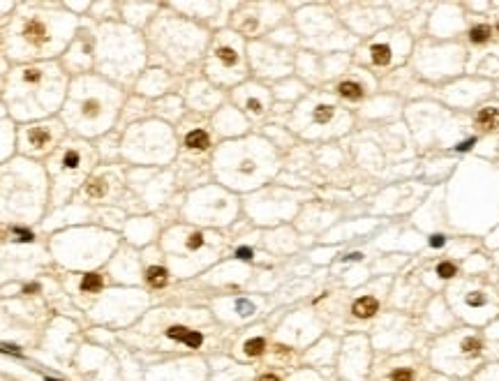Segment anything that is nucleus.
Instances as JSON below:
<instances>
[{"mask_svg": "<svg viewBox=\"0 0 499 381\" xmlns=\"http://www.w3.org/2000/svg\"><path fill=\"white\" fill-rule=\"evenodd\" d=\"M143 282L150 289H164L169 284V268L164 264H146L143 266Z\"/></svg>", "mask_w": 499, "mask_h": 381, "instance_id": "5701e85b", "label": "nucleus"}, {"mask_svg": "<svg viewBox=\"0 0 499 381\" xmlns=\"http://www.w3.org/2000/svg\"><path fill=\"white\" fill-rule=\"evenodd\" d=\"M236 104L252 121H261L271 113V95H268L266 88L257 84H247L236 90Z\"/></svg>", "mask_w": 499, "mask_h": 381, "instance_id": "dca6fc26", "label": "nucleus"}, {"mask_svg": "<svg viewBox=\"0 0 499 381\" xmlns=\"http://www.w3.org/2000/svg\"><path fill=\"white\" fill-rule=\"evenodd\" d=\"M497 28H499V26H497Z\"/></svg>", "mask_w": 499, "mask_h": 381, "instance_id": "4c0bfd02", "label": "nucleus"}, {"mask_svg": "<svg viewBox=\"0 0 499 381\" xmlns=\"http://www.w3.org/2000/svg\"><path fill=\"white\" fill-rule=\"evenodd\" d=\"M180 150L192 159L206 157L213 150V132L203 121H189L180 136Z\"/></svg>", "mask_w": 499, "mask_h": 381, "instance_id": "2eb2a0df", "label": "nucleus"}, {"mask_svg": "<svg viewBox=\"0 0 499 381\" xmlns=\"http://www.w3.org/2000/svg\"><path fill=\"white\" fill-rule=\"evenodd\" d=\"M388 381H416V370L414 367H395V370L388 374Z\"/></svg>", "mask_w": 499, "mask_h": 381, "instance_id": "c756f323", "label": "nucleus"}, {"mask_svg": "<svg viewBox=\"0 0 499 381\" xmlns=\"http://www.w3.org/2000/svg\"><path fill=\"white\" fill-rule=\"evenodd\" d=\"M125 194H127V173L120 171L118 164H100L72 201H79L88 208L106 206L111 210L113 206L123 204Z\"/></svg>", "mask_w": 499, "mask_h": 381, "instance_id": "1a4fd4ad", "label": "nucleus"}, {"mask_svg": "<svg viewBox=\"0 0 499 381\" xmlns=\"http://www.w3.org/2000/svg\"><path fill=\"white\" fill-rule=\"evenodd\" d=\"M69 136L67 127L58 116L44 118V121L26 123L21 125L16 136V146L21 155L30 159H49L58 150V146Z\"/></svg>", "mask_w": 499, "mask_h": 381, "instance_id": "9d476101", "label": "nucleus"}, {"mask_svg": "<svg viewBox=\"0 0 499 381\" xmlns=\"http://www.w3.org/2000/svg\"><path fill=\"white\" fill-rule=\"evenodd\" d=\"M162 339L166 344L194 351L206 344V333L192 324H185V321H166V324H162Z\"/></svg>", "mask_w": 499, "mask_h": 381, "instance_id": "f3484780", "label": "nucleus"}, {"mask_svg": "<svg viewBox=\"0 0 499 381\" xmlns=\"http://www.w3.org/2000/svg\"><path fill=\"white\" fill-rule=\"evenodd\" d=\"M127 90L111 84L97 72L69 81V90L58 118L72 136L95 144L118 127Z\"/></svg>", "mask_w": 499, "mask_h": 381, "instance_id": "f03ea898", "label": "nucleus"}, {"mask_svg": "<svg viewBox=\"0 0 499 381\" xmlns=\"http://www.w3.org/2000/svg\"><path fill=\"white\" fill-rule=\"evenodd\" d=\"M250 65L261 76H282L291 70V58L277 47L268 44H254L250 49Z\"/></svg>", "mask_w": 499, "mask_h": 381, "instance_id": "ddd939ff", "label": "nucleus"}, {"mask_svg": "<svg viewBox=\"0 0 499 381\" xmlns=\"http://www.w3.org/2000/svg\"><path fill=\"white\" fill-rule=\"evenodd\" d=\"M370 56H372V63H377V65H383V63L391 61L388 47H383V44H374V47L370 49Z\"/></svg>", "mask_w": 499, "mask_h": 381, "instance_id": "7c9ffc66", "label": "nucleus"}, {"mask_svg": "<svg viewBox=\"0 0 499 381\" xmlns=\"http://www.w3.org/2000/svg\"><path fill=\"white\" fill-rule=\"evenodd\" d=\"M257 381H282L277 374H273V372H268V374H261Z\"/></svg>", "mask_w": 499, "mask_h": 381, "instance_id": "f704fd0d", "label": "nucleus"}, {"mask_svg": "<svg viewBox=\"0 0 499 381\" xmlns=\"http://www.w3.org/2000/svg\"><path fill=\"white\" fill-rule=\"evenodd\" d=\"M203 70L208 79L220 86L240 84L247 74V53H245L243 37L234 30L217 33L206 51Z\"/></svg>", "mask_w": 499, "mask_h": 381, "instance_id": "6e6552de", "label": "nucleus"}, {"mask_svg": "<svg viewBox=\"0 0 499 381\" xmlns=\"http://www.w3.org/2000/svg\"><path fill=\"white\" fill-rule=\"evenodd\" d=\"M442 243H444V240H442V236H434V238H432V245H434V247H439Z\"/></svg>", "mask_w": 499, "mask_h": 381, "instance_id": "e433bc0d", "label": "nucleus"}, {"mask_svg": "<svg viewBox=\"0 0 499 381\" xmlns=\"http://www.w3.org/2000/svg\"><path fill=\"white\" fill-rule=\"evenodd\" d=\"M467 303L471 307H478V305H483V296H467Z\"/></svg>", "mask_w": 499, "mask_h": 381, "instance_id": "72a5a7b5", "label": "nucleus"}, {"mask_svg": "<svg viewBox=\"0 0 499 381\" xmlns=\"http://www.w3.org/2000/svg\"><path fill=\"white\" fill-rule=\"evenodd\" d=\"M337 118V107L326 99H317V102H308L300 107V111L296 113V130H300L303 134H312L317 130H331L335 125Z\"/></svg>", "mask_w": 499, "mask_h": 381, "instance_id": "f8f14e48", "label": "nucleus"}, {"mask_svg": "<svg viewBox=\"0 0 499 381\" xmlns=\"http://www.w3.org/2000/svg\"><path fill=\"white\" fill-rule=\"evenodd\" d=\"M86 19H90L92 24H109V21H120L118 19V3H106V0H97L90 5Z\"/></svg>", "mask_w": 499, "mask_h": 381, "instance_id": "412c9836", "label": "nucleus"}, {"mask_svg": "<svg viewBox=\"0 0 499 381\" xmlns=\"http://www.w3.org/2000/svg\"><path fill=\"white\" fill-rule=\"evenodd\" d=\"M455 266L453 264H439L437 266V273H439V277H444V279H448V277H453L455 275Z\"/></svg>", "mask_w": 499, "mask_h": 381, "instance_id": "473e14b6", "label": "nucleus"}, {"mask_svg": "<svg viewBox=\"0 0 499 381\" xmlns=\"http://www.w3.org/2000/svg\"><path fill=\"white\" fill-rule=\"evenodd\" d=\"M5 81H7V74L3 72V63H0V95H5Z\"/></svg>", "mask_w": 499, "mask_h": 381, "instance_id": "c9c22d12", "label": "nucleus"}, {"mask_svg": "<svg viewBox=\"0 0 499 381\" xmlns=\"http://www.w3.org/2000/svg\"><path fill=\"white\" fill-rule=\"evenodd\" d=\"M95 150L100 164H120V132L113 130L106 136L95 141Z\"/></svg>", "mask_w": 499, "mask_h": 381, "instance_id": "aec40b11", "label": "nucleus"}, {"mask_svg": "<svg viewBox=\"0 0 499 381\" xmlns=\"http://www.w3.org/2000/svg\"><path fill=\"white\" fill-rule=\"evenodd\" d=\"M243 356H247V358H259L261 356L263 351H266V339L263 337H250V339H245L243 342Z\"/></svg>", "mask_w": 499, "mask_h": 381, "instance_id": "bb28decb", "label": "nucleus"}, {"mask_svg": "<svg viewBox=\"0 0 499 381\" xmlns=\"http://www.w3.org/2000/svg\"><path fill=\"white\" fill-rule=\"evenodd\" d=\"M97 167H100V157H97L95 144L69 134L58 146V150L46 159L51 208L67 206Z\"/></svg>", "mask_w": 499, "mask_h": 381, "instance_id": "423d86ee", "label": "nucleus"}, {"mask_svg": "<svg viewBox=\"0 0 499 381\" xmlns=\"http://www.w3.org/2000/svg\"><path fill=\"white\" fill-rule=\"evenodd\" d=\"M335 93L340 95L342 99L356 102V99H360L365 95V88H363V84H358V81H354V79H342V81H337Z\"/></svg>", "mask_w": 499, "mask_h": 381, "instance_id": "b1692460", "label": "nucleus"}, {"mask_svg": "<svg viewBox=\"0 0 499 381\" xmlns=\"http://www.w3.org/2000/svg\"><path fill=\"white\" fill-rule=\"evenodd\" d=\"M481 349H483V344H481L478 337H465L460 342V351L465 353V356H478Z\"/></svg>", "mask_w": 499, "mask_h": 381, "instance_id": "c85d7f7f", "label": "nucleus"}, {"mask_svg": "<svg viewBox=\"0 0 499 381\" xmlns=\"http://www.w3.org/2000/svg\"><path fill=\"white\" fill-rule=\"evenodd\" d=\"M174 88V74L162 67H146V70L139 74V79L134 81L132 93L139 95L143 99H160L164 95H169V90Z\"/></svg>", "mask_w": 499, "mask_h": 381, "instance_id": "4468645a", "label": "nucleus"}, {"mask_svg": "<svg viewBox=\"0 0 499 381\" xmlns=\"http://www.w3.org/2000/svg\"><path fill=\"white\" fill-rule=\"evenodd\" d=\"M220 102V93L206 81H192L187 86V104L194 111H210Z\"/></svg>", "mask_w": 499, "mask_h": 381, "instance_id": "6ab92c4d", "label": "nucleus"}, {"mask_svg": "<svg viewBox=\"0 0 499 381\" xmlns=\"http://www.w3.org/2000/svg\"><path fill=\"white\" fill-rule=\"evenodd\" d=\"M143 39H146L148 63L171 74H180L189 65H194L206 47V35L199 26H192L180 16L166 12L155 14V19L148 24Z\"/></svg>", "mask_w": 499, "mask_h": 381, "instance_id": "39448f33", "label": "nucleus"}, {"mask_svg": "<svg viewBox=\"0 0 499 381\" xmlns=\"http://www.w3.org/2000/svg\"><path fill=\"white\" fill-rule=\"evenodd\" d=\"M81 19L63 3H26L12 14L3 35V51L9 61L46 63L58 61L74 39Z\"/></svg>", "mask_w": 499, "mask_h": 381, "instance_id": "f257e3e1", "label": "nucleus"}, {"mask_svg": "<svg viewBox=\"0 0 499 381\" xmlns=\"http://www.w3.org/2000/svg\"><path fill=\"white\" fill-rule=\"evenodd\" d=\"M351 312H354V316H358V319H372V316L379 312V300L372 296H363L351 305Z\"/></svg>", "mask_w": 499, "mask_h": 381, "instance_id": "393cba45", "label": "nucleus"}, {"mask_svg": "<svg viewBox=\"0 0 499 381\" xmlns=\"http://www.w3.org/2000/svg\"><path fill=\"white\" fill-rule=\"evenodd\" d=\"M490 37V28L488 26H476V28L469 30V39L471 42H488Z\"/></svg>", "mask_w": 499, "mask_h": 381, "instance_id": "2f4dec72", "label": "nucleus"}, {"mask_svg": "<svg viewBox=\"0 0 499 381\" xmlns=\"http://www.w3.org/2000/svg\"><path fill=\"white\" fill-rule=\"evenodd\" d=\"M95 28L97 24H92L90 19H81V26H79L74 39L58 58L60 67L69 79L95 72Z\"/></svg>", "mask_w": 499, "mask_h": 381, "instance_id": "9b49d317", "label": "nucleus"}, {"mask_svg": "<svg viewBox=\"0 0 499 381\" xmlns=\"http://www.w3.org/2000/svg\"><path fill=\"white\" fill-rule=\"evenodd\" d=\"M69 76L58 61L26 63L7 72L5 102L16 121L35 123L60 113L69 90Z\"/></svg>", "mask_w": 499, "mask_h": 381, "instance_id": "7ed1b4c3", "label": "nucleus"}, {"mask_svg": "<svg viewBox=\"0 0 499 381\" xmlns=\"http://www.w3.org/2000/svg\"><path fill=\"white\" fill-rule=\"evenodd\" d=\"M58 261L72 270H90L102 264H109L116 247V236L106 229L97 227H67L55 236Z\"/></svg>", "mask_w": 499, "mask_h": 381, "instance_id": "0eeeda50", "label": "nucleus"}, {"mask_svg": "<svg viewBox=\"0 0 499 381\" xmlns=\"http://www.w3.org/2000/svg\"><path fill=\"white\" fill-rule=\"evenodd\" d=\"M150 111L157 113V116H164V118H178L183 113V102H180L178 95H164V97L155 99L150 104Z\"/></svg>", "mask_w": 499, "mask_h": 381, "instance_id": "4be33fe9", "label": "nucleus"}, {"mask_svg": "<svg viewBox=\"0 0 499 381\" xmlns=\"http://www.w3.org/2000/svg\"><path fill=\"white\" fill-rule=\"evenodd\" d=\"M148 63L146 39L139 30L109 21L95 28V72L111 84L127 88L134 86Z\"/></svg>", "mask_w": 499, "mask_h": 381, "instance_id": "20e7f679", "label": "nucleus"}, {"mask_svg": "<svg viewBox=\"0 0 499 381\" xmlns=\"http://www.w3.org/2000/svg\"><path fill=\"white\" fill-rule=\"evenodd\" d=\"M476 121H478V125L485 127V130H494V127H499V109H494V107L481 109Z\"/></svg>", "mask_w": 499, "mask_h": 381, "instance_id": "cd10ccee", "label": "nucleus"}, {"mask_svg": "<svg viewBox=\"0 0 499 381\" xmlns=\"http://www.w3.org/2000/svg\"><path fill=\"white\" fill-rule=\"evenodd\" d=\"M160 10V5H143V3H118V19L120 24L129 26V28L139 30L143 26V28H148V24H150L152 19H155V12Z\"/></svg>", "mask_w": 499, "mask_h": 381, "instance_id": "a211bd4d", "label": "nucleus"}, {"mask_svg": "<svg viewBox=\"0 0 499 381\" xmlns=\"http://www.w3.org/2000/svg\"><path fill=\"white\" fill-rule=\"evenodd\" d=\"M104 284H106V279L102 273H83L79 289H81V293H102L104 291Z\"/></svg>", "mask_w": 499, "mask_h": 381, "instance_id": "a878e982", "label": "nucleus"}]
</instances>
